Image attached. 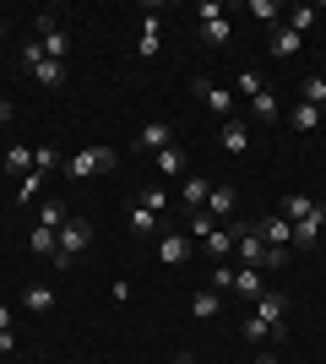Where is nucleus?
Instances as JSON below:
<instances>
[{"label":"nucleus","mask_w":326,"mask_h":364,"mask_svg":"<svg viewBox=\"0 0 326 364\" xmlns=\"http://www.w3.org/2000/svg\"><path fill=\"white\" fill-rule=\"evenodd\" d=\"M180 364H202V359H190V353H180Z\"/></svg>","instance_id":"obj_44"},{"label":"nucleus","mask_w":326,"mask_h":364,"mask_svg":"<svg viewBox=\"0 0 326 364\" xmlns=\"http://www.w3.org/2000/svg\"><path fill=\"white\" fill-rule=\"evenodd\" d=\"M239 332H245V343H261V337H266V326H261V321H256V316H250L245 326H239Z\"/></svg>","instance_id":"obj_39"},{"label":"nucleus","mask_w":326,"mask_h":364,"mask_svg":"<svg viewBox=\"0 0 326 364\" xmlns=\"http://www.w3.org/2000/svg\"><path fill=\"white\" fill-rule=\"evenodd\" d=\"M6 120H11V104H6V98H0V125H6Z\"/></svg>","instance_id":"obj_42"},{"label":"nucleus","mask_w":326,"mask_h":364,"mask_svg":"<svg viewBox=\"0 0 326 364\" xmlns=\"http://www.w3.org/2000/svg\"><path fill=\"white\" fill-rule=\"evenodd\" d=\"M321 120H326L321 109H310V104H294V131H315Z\"/></svg>","instance_id":"obj_31"},{"label":"nucleus","mask_w":326,"mask_h":364,"mask_svg":"<svg viewBox=\"0 0 326 364\" xmlns=\"http://www.w3.org/2000/svg\"><path fill=\"white\" fill-rule=\"evenodd\" d=\"M212 218H207V207H202V213H190V234H196V240H207V234H212Z\"/></svg>","instance_id":"obj_36"},{"label":"nucleus","mask_w":326,"mask_h":364,"mask_svg":"<svg viewBox=\"0 0 326 364\" xmlns=\"http://www.w3.org/2000/svg\"><path fill=\"white\" fill-rule=\"evenodd\" d=\"M256 364H283V359H278V353H261V359H256Z\"/></svg>","instance_id":"obj_43"},{"label":"nucleus","mask_w":326,"mask_h":364,"mask_svg":"<svg viewBox=\"0 0 326 364\" xmlns=\"http://www.w3.org/2000/svg\"><path fill=\"white\" fill-rule=\"evenodd\" d=\"M22 71H28L38 87H60V82H65V65H60V60H49L38 38H28V49H22Z\"/></svg>","instance_id":"obj_3"},{"label":"nucleus","mask_w":326,"mask_h":364,"mask_svg":"<svg viewBox=\"0 0 326 364\" xmlns=\"http://www.w3.org/2000/svg\"><path fill=\"white\" fill-rule=\"evenodd\" d=\"M158 174H163V180L185 174V152H180V147H163V152H158Z\"/></svg>","instance_id":"obj_25"},{"label":"nucleus","mask_w":326,"mask_h":364,"mask_svg":"<svg viewBox=\"0 0 326 364\" xmlns=\"http://www.w3.org/2000/svg\"><path fill=\"white\" fill-rule=\"evenodd\" d=\"M207 191H212L207 180H185V185H180V196H185L190 213H202V207H207Z\"/></svg>","instance_id":"obj_26"},{"label":"nucleus","mask_w":326,"mask_h":364,"mask_svg":"<svg viewBox=\"0 0 326 364\" xmlns=\"http://www.w3.org/2000/svg\"><path fill=\"white\" fill-rule=\"evenodd\" d=\"M207 283H212L217 294H229V289H234V267H212V277H207Z\"/></svg>","instance_id":"obj_35"},{"label":"nucleus","mask_w":326,"mask_h":364,"mask_svg":"<svg viewBox=\"0 0 326 364\" xmlns=\"http://www.w3.org/2000/svg\"><path fill=\"white\" fill-rule=\"evenodd\" d=\"M250 114H256V120H278V92H256V98H250Z\"/></svg>","instance_id":"obj_27"},{"label":"nucleus","mask_w":326,"mask_h":364,"mask_svg":"<svg viewBox=\"0 0 326 364\" xmlns=\"http://www.w3.org/2000/svg\"><path fill=\"white\" fill-rule=\"evenodd\" d=\"M38 191H44V174H38V168H33V174H22V185H16V207H28Z\"/></svg>","instance_id":"obj_30"},{"label":"nucleus","mask_w":326,"mask_h":364,"mask_svg":"<svg viewBox=\"0 0 326 364\" xmlns=\"http://www.w3.org/2000/svg\"><path fill=\"white\" fill-rule=\"evenodd\" d=\"M321 228H326V201H315V213L294 223V245H299V250H310V245L321 240Z\"/></svg>","instance_id":"obj_10"},{"label":"nucleus","mask_w":326,"mask_h":364,"mask_svg":"<svg viewBox=\"0 0 326 364\" xmlns=\"http://www.w3.org/2000/svg\"><path fill=\"white\" fill-rule=\"evenodd\" d=\"M202 38H207V44H229V38H234V22H229V11H223L217 0L202 6Z\"/></svg>","instance_id":"obj_6"},{"label":"nucleus","mask_w":326,"mask_h":364,"mask_svg":"<svg viewBox=\"0 0 326 364\" xmlns=\"http://www.w3.org/2000/svg\"><path fill=\"white\" fill-rule=\"evenodd\" d=\"M234 240H239V223H234V228H212V234H207V250H212V256H229V250H234Z\"/></svg>","instance_id":"obj_23"},{"label":"nucleus","mask_w":326,"mask_h":364,"mask_svg":"<svg viewBox=\"0 0 326 364\" xmlns=\"http://www.w3.org/2000/svg\"><path fill=\"white\" fill-rule=\"evenodd\" d=\"M0 38H6V22H0Z\"/></svg>","instance_id":"obj_45"},{"label":"nucleus","mask_w":326,"mask_h":364,"mask_svg":"<svg viewBox=\"0 0 326 364\" xmlns=\"http://www.w3.org/2000/svg\"><path fill=\"white\" fill-rule=\"evenodd\" d=\"M22 304H28L33 316H49V310H55V289H44V283H28V289H22Z\"/></svg>","instance_id":"obj_17"},{"label":"nucleus","mask_w":326,"mask_h":364,"mask_svg":"<svg viewBox=\"0 0 326 364\" xmlns=\"http://www.w3.org/2000/svg\"><path fill=\"white\" fill-rule=\"evenodd\" d=\"M299 49H305V33H294V28H278V33H272V55H278V60H294Z\"/></svg>","instance_id":"obj_16"},{"label":"nucleus","mask_w":326,"mask_h":364,"mask_svg":"<svg viewBox=\"0 0 326 364\" xmlns=\"http://www.w3.org/2000/svg\"><path fill=\"white\" fill-rule=\"evenodd\" d=\"M234 250H239V261H245V267H261V272H278V267H283V250H272V245L256 234V223H239Z\"/></svg>","instance_id":"obj_2"},{"label":"nucleus","mask_w":326,"mask_h":364,"mask_svg":"<svg viewBox=\"0 0 326 364\" xmlns=\"http://www.w3.org/2000/svg\"><path fill=\"white\" fill-rule=\"evenodd\" d=\"M234 294H245V299H261V294H266L261 267H245V272H234Z\"/></svg>","instance_id":"obj_18"},{"label":"nucleus","mask_w":326,"mask_h":364,"mask_svg":"<svg viewBox=\"0 0 326 364\" xmlns=\"http://www.w3.org/2000/svg\"><path fill=\"white\" fill-rule=\"evenodd\" d=\"M65 218H71V213H65L60 201H44V213H38V223H44V228H65Z\"/></svg>","instance_id":"obj_32"},{"label":"nucleus","mask_w":326,"mask_h":364,"mask_svg":"<svg viewBox=\"0 0 326 364\" xmlns=\"http://www.w3.org/2000/svg\"><path fill=\"white\" fill-rule=\"evenodd\" d=\"M256 234H261V240L272 245V250L294 245V223H288V218H261V223H256Z\"/></svg>","instance_id":"obj_12"},{"label":"nucleus","mask_w":326,"mask_h":364,"mask_svg":"<svg viewBox=\"0 0 326 364\" xmlns=\"http://www.w3.org/2000/svg\"><path fill=\"white\" fill-rule=\"evenodd\" d=\"M6 168L11 174H33V147H6Z\"/></svg>","instance_id":"obj_28"},{"label":"nucleus","mask_w":326,"mask_h":364,"mask_svg":"<svg viewBox=\"0 0 326 364\" xmlns=\"http://www.w3.org/2000/svg\"><path fill=\"white\" fill-rule=\"evenodd\" d=\"M60 164H65V152H60V147H33V168H38L44 180H49V174H55Z\"/></svg>","instance_id":"obj_24"},{"label":"nucleus","mask_w":326,"mask_h":364,"mask_svg":"<svg viewBox=\"0 0 326 364\" xmlns=\"http://www.w3.org/2000/svg\"><path fill=\"white\" fill-rule=\"evenodd\" d=\"M169 141H174V125H169V120H147V125L136 131V147H147V152H163Z\"/></svg>","instance_id":"obj_11"},{"label":"nucleus","mask_w":326,"mask_h":364,"mask_svg":"<svg viewBox=\"0 0 326 364\" xmlns=\"http://www.w3.org/2000/svg\"><path fill=\"white\" fill-rule=\"evenodd\" d=\"M114 164H120V152H114V147H77L60 164V174H65V180H93V174H109Z\"/></svg>","instance_id":"obj_1"},{"label":"nucleus","mask_w":326,"mask_h":364,"mask_svg":"<svg viewBox=\"0 0 326 364\" xmlns=\"http://www.w3.org/2000/svg\"><path fill=\"white\" fill-rule=\"evenodd\" d=\"M131 228H136V234H158V213H147V207H131Z\"/></svg>","instance_id":"obj_33"},{"label":"nucleus","mask_w":326,"mask_h":364,"mask_svg":"<svg viewBox=\"0 0 326 364\" xmlns=\"http://www.w3.org/2000/svg\"><path fill=\"white\" fill-rule=\"evenodd\" d=\"M158 261H163V267H185V261H190V234H169V228H163Z\"/></svg>","instance_id":"obj_8"},{"label":"nucleus","mask_w":326,"mask_h":364,"mask_svg":"<svg viewBox=\"0 0 326 364\" xmlns=\"http://www.w3.org/2000/svg\"><path fill=\"white\" fill-rule=\"evenodd\" d=\"M217 147H223V152H245L250 147V131L239 120H229V125H223V136H217Z\"/></svg>","instance_id":"obj_20"},{"label":"nucleus","mask_w":326,"mask_h":364,"mask_svg":"<svg viewBox=\"0 0 326 364\" xmlns=\"http://www.w3.org/2000/svg\"><path fill=\"white\" fill-rule=\"evenodd\" d=\"M33 28H38V44H44V55H49V60H60V65H65V55H71V38L60 33V11H44V16H33Z\"/></svg>","instance_id":"obj_4"},{"label":"nucleus","mask_w":326,"mask_h":364,"mask_svg":"<svg viewBox=\"0 0 326 364\" xmlns=\"http://www.w3.org/2000/svg\"><path fill=\"white\" fill-rule=\"evenodd\" d=\"M234 207H239V191H234V185H212V191H207V218H212V223L234 218Z\"/></svg>","instance_id":"obj_9"},{"label":"nucleus","mask_w":326,"mask_h":364,"mask_svg":"<svg viewBox=\"0 0 326 364\" xmlns=\"http://www.w3.org/2000/svg\"><path fill=\"white\" fill-rule=\"evenodd\" d=\"M11 348H16V337H11V332H0V359H6Z\"/></svg>","instance_id":"obj_40"},{"label":"nucleus","mask_w":326,"mask_h":364,"mask_svg":"<svg viewBox=\"0 0 326 364\" xmlns=\"http://www.w3.org/2000/svg\"><path fill=\"white\" fill-rule=\"evenodd\" d=\"M87 245H93V223H87V218H65V228H60V256L77 261Z\"/></svg>","instance_id":"obj_7"},{"label":"nucleus","mask_w":326,"mask_h":364,"mask_svg":"<svg viewBox=\"0 0 326 364\" xmlns=\"http://www.w3.org/2000/svg\"><path fill=\"white\" fill-rule=\"evenodd\" d=\"M310 22H315V6H299V11L288 16V28H294V33H305V28H310Z\"/></svg>","instance_id":"obj_37"},{"label":"nucleus","mask_w":326,"mask_h":364,"mask_svg":"<svg viewBox=\"0 0 326 364\" xmlns=\"http://www.w3.org/2000/svg\"><path fill=\"white\" fill-rule=\"evenodd\" d=\"M250 16H256V22H266V28H278L283 6H278V0H250Z\"/></svg>","instance_id":"obj_29"},{"label":"nucleus","mask_w":326,"mask_h":364,"mask_svg":"<svg viewBox=\"0 0 326 364\" xmlns=\"http://www.w3.org/2000/svg\"><path fill=\"white\" fill-rule=\"evenodd\" d=\"M0 332H11V310L6 304H0Z\"/></svg>","instance_id":"obj_41"},{"label":"nucleus","mask_w":326,"mask_h":364,"mask_svg":"<svg viewBox=\"0 0 326 364\" xmlns=\"http://www.w3.org/2000/svg\"><path fill=\"white\" fill-rule=\"evenodd\" d=\"M288 299H283V294H261V299H256V321H261L266 326V337H283L288 332Z\"/></svg>","instance_id":"obj_5"},{"label":"nucleus","mask_w":326,"mask_h":364,"mask_svg":"<svg viewBox=\"0 0 326 364\" xmlns=\"http://www.w3.org/2000/svg\"><path fill=\"white\" fill-rule=\"evenodd\" d=\"M174 364H180V359H174Z\"/></svg>","instance_id":"obj_46"},{"label":"nucleus","mask_w":326,"mask_h":364,"mask_svg":"<svg viewBox=\"0 0 326 364\" xmlns=\"http://www.w3.org/2000/svg\"><path fill=\"white\" fill-rule=\"evenodd\" d=\"M28 245H33V256H49V261H55V256H60V228H44V223H38L28 234Z\"/></svg>","instance_id":"obj_15"},{"label":"nucleus","mask_w":326,"mask_h":364,"mask_svg":"<svg viewBox=\"0 0 326 364\" xmlns=\"http://www.w3.org/2000/svg\"><path fill=\"white\" fill-rule=\"evenodd\" d=\"M136 207H147V213H163V191H158V185H153V191H141Z\"/></svg>","instance_id":"obj_38"},{"label":"nucleus","mask_w":326,"mask_h":364,"mask_svg":"<svg viewBox=\"0 0 326 364\" xmlns=\"http://www.w3.org/2000/svg\"><path fill=\"white\" fill-rule=\"evenodd\" d=\"M217 310H223V294H217V289H202L196 299H190V316H202V321H212Z\"/></svg>","instance_id":"obj_22"},{"label":"nucleus","mask_w":326,"mask_h":364,"mask_svg":"<svg viewBox=\"0 0 326 364\" xmlns=\"http://www.w3.org/2000/svg\"><path fill=\"white\" fill-rule=\"evenodd\" d=\"M234 87L245 92V98H256V92H266V82H261V71H239V82Z\"/></svg>","instance_id":"obj_34"},{"label":"nucleus","mask_w":326,"mask_h":364,"mask_svg":"<svg viewBox=\"0 0 326 364\" xmlns=\"http://www.w3.org/2000/svg\"><path fill=\"white\" fill-rule=\"evenodd\" d=\"M310 213H315V201H310V196H299V191H288V196H283V213H278V218L299 223V218H310Z\"/></svg>","instance_id":"obj_19"},{"label":"nucleus","mask_w":326,"mask_h":364,"mask_svg":"<svg viewBox=\"0 0 326 364\" xmlns=\"http://www.w3.org/2000/svg\"><path fill=\"white\" fill-rule=\"evenodd\" d=\"M158 49H163V28H158V16H141V38H136V55H141V60H158Z\"/></svg>","instance_id":"obj_14"},{"label":"nucleus","mask_w":326,"mask_h":364,"mask_svg":"<svg viewBox=\"0 0 326 364\" xmlns=\"http://www.w3.org/2000/svg\"><path fill=\"white\" fill-rule=\"evenodd\" d=\"M196 98H202L212 114H234V92H229V87H217V82H196Z\"/></svg>","instance_id":"obj_13"},{"label":"nucleus","mask_w":326,"mask_h":364,"mask_svg":"<svg viewBox=\"0 0 326 364\" xmlns=\"http://www.w3.org/2000/svg\"><path fill=\"white\" fill-rule=\"evenodd\" d=\"M299 104H310L326 114V76H305V87H299Z\"/></svg>","instance_id":"obj_21"}]
</instances>
